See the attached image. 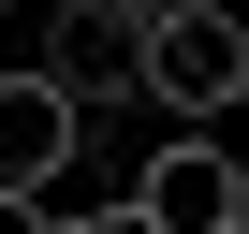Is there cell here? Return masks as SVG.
<instances>
[{
	"instance_id": "1",
	"label": "cell",
	"mask_w": 249,
	"mask_h": 234,
	"mask_svg": "<svg viewBox=\"0 0 249 234\" xmlns=\"http://www.w3.org/2000/svg\"><path fill=\"white\" fill-rule=\"evenodd\" d=\"M147 102L161 117H249V15L234 0H161L147 15Z\"/></svg>"
},
{
	"instance_id": "2",
	"label": "cell",
	"mask_w": 249,
	"mask_h": 234,
	"mask_svg": "<svg viewBox=\"0 0 249 234\" xmlns=\"http://www.w3.org/2000/svg\"><path fill=\"white\" fill-rule=\"evenodd\" d=\"M73 176H88V102H73L44 59H15V73H0V190L59 205Z\"/></svg>"
},
{
	"instance_id": "3",
	"label": "cell",
	"mask_w": 249,
	"mask_h": 234,
	"mask_svg": "<svg viewBox=\"0 0 249 234\" xmlns=\"http://www.w3.org/2000/svg\"><path fill=\"white\" fill-rule=\"evenodd\" d=\"M132 219L147 234H249V161L220 132H161L147 176H132Z\"/></svg>"
},
{
	"instance_id": "4",
	"label": "cell",
	"mask_w": 249,
	"mask_h": 234,
	"mask_svg": "<svg viewBox=\"0 0 249 234\" xmlns=\"http://www.w3.org/2000/svg\"><path fill=\"white\" fill-rule=\"evenodd\" d=\"M44 73L103 117V102H132L147 88V15H117V0H44Z\"/></svg>"
},
{
	"instance_id": "5",
	"label": "cell",
	"mask_w": 249,
	"mask_h": 234,
	"mask_svg": "<svg viewBox=\"0 0 249 234\" xmlns=\"http://www.w3.org/2000/svg\"><path fill=\"white\" fill-rule=\"evenodd\" d=\"M0 234H59V205H30V190H0Z\"/></svg>"
},
{
	"instance_id": "6",
	"label": "cell",
	"mask_w": 249,
	"mask_h": 234,
	"mask_svg": "<svg viewBox=\"0 0 249 234\" xmlns=\"http://www.w3.org/2000/svg\"><path fill=\"white\" fill-rule=\"evenodd\" d=\"M117 15H161V0H117Z\"/></svg>"
}]
</instances>
